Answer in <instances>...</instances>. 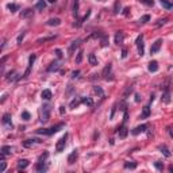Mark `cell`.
<instances>
[{"label": "cell", "mask_w": 173, "mask_h": 173, "mask_svg": "<svg viewBox=\"0 0 173 173\" xmlns=\"http://www.w3.org/2000/svg\"><path fill=\"white\" fill-rule=\"evenodd\" d=\"M61 129H64V123H58V124H56V126H53V127H50V129H39V130H37V134L53 135V134L58 133Z\"/></svg>", "instance_id": "cell-1"}, {"label": "cell", "mask_w": 173, "mask_h": 173, "mask_svg": "<svg viewBox=\"0 0 173 173\" xmlns=\"http://www.w3.org/2000/svg\"><path fill=\"white\" fill-rule=\"evenodd\" d=\"M49 119H50V106L45 104L42 107V111H41V122L46 123V122H49Z\"/></svg>", "instance_id": "cell-2"}, {"label": "cell", "mask_w": 173, "mask_h": 173, "mask_svg": "<svg viewBox=\"0 0 173 173\" xmlns=\"http://www.w3.org/2000/svg\"><path fill=\"white\" fill-rule=\"evenodd\" d=\"M66 139H68V134L66 133H65V135H62L60 139H58V142L56 145V150L58 151V153H61V151L65 149V146H66Z\"/></svg>", "instance_id": "cell-3"}, {"label": "cell", "mask_w": 173, "mask_h": 173, "mask_svg": "<svg viewBox=\"0 0 173 173\" xmlns=\"http://www.w3.org/2000/svg\"><path fill=\"white\" fill-rule=\"evenodd\" d=\"M111 69H112V65L111 64H108L104 69H103V73H101V76H103V79L104 80H107V81H111V80H114V77H112V73H111Z\"/></svg>", "instance_id": "cell-4"}, {"label": "cell", "mask_w": 173, "mask_h": 173, "mask_svg": "<svg viewBox=\"0 0 173 173\" xmlns=\"http://www.w3.org/2000/svg\"><path fill=\"white\" fill-rule=\"evenodd\" d=\"M135 43H137V47H138V54L142 57L143 54H145V45H143V37L142 35H138L137 37V41H135Z\"/></svg>", "instance_id": "cell-5"}, {"label": "cell", "mask_w": 173, "mask_h": 173, "mask_svg": "<svg viewBox=\"0 0 173 173\" xmlns=\"http://www.w3.org/2000/svg\"><path fill=\"white\" fill-rule=\"evenodd\" d=\"M35 58H37V54H31V56H30V58H29V66H27L26 72L23 73V77H27V76L30 74L31 69H33V65H34V61H35Z\"/></svg>", "instance_id": "cell-6"}, {"label": "cell", "mask_w": 173, "mask_h": 173, "mask_svg": "<svg viewBox=\"0 0 173 173\" xmlns=\"http://www.w3.org/2000/svg\"><path fill=\"white\" fill-rule=\"evenodd\" d=\"M2 123L4 124L7 129L11 130V129L14 127V124H12V122H11V114H4V115H3V119H2Z\"/></svg>", "instance_id": "cell-7"}, {"label": "cell", "mask_w": 173, "mask_h": 173, "mask_svg": "<svg viewBox=\"0 0 173 173\" xmlns=\"http://www.w3.org/2000/svg\"><path fill=\"white\" fill-rule=\"evenodd\" d=\"M161 45H162V39H157L156 42L151 45V47H150V54H156V53L160 52Z\"/></svg>", "instance_id": "cell-8"}, {"label": "cell", "mask_w": 173, "mask_h": 173, "mask_svg": "<svg viewBox=\"0 0 173 173\" xmlns=\"http://www.w3.org/2000/svg\"><path fill=\"white\" fill-rule=\"evenodd\" d=\"M118 134H119V138H122V139H124V138L127 137V134H129V129L126 127V124H122V126L118 129Z\"/></svg>", "instance_id": "cell-9"}, {"label": "cell", "mask_w": 173, "mask_h": 173, "mask_svg": "<svg viewBox=\"0 0 173 173\" xmlns=\"http://www.w3.org/2000/svg\"><path fill=\"white\" fill-rule=\"evenodd\" d=\"M19 79H20V76H19L15 71L8 72V73H7V77H5L7 81H16V80H19Z\"/></svg>", "instance_id": "cell-10"}, {"label": "cell", "mask_w": 173, "mask_h": 173, "mask_svg": "<svg viewBox=\"0 0 173 173\" xmlns=\"http://www.w3.org/2000/svg\"><path fill=\"white\" fill-rule=\"evenodd\" d=\"M77 157H79V151L77 150H73L72 153L68 156V164L69 165H73L76 162V160H77Z\"/></svg>", "instance_id": "cell-11"}, {"label": "cell", "mask_w": 173, "mask_h": 173, "mask_svg": "<svg viewBox=\"0 0 173 173\" xmlns=\"http://www.w3.org/2000/svg\"><path fill=\"white\" fill-rule=\"evenodd\" d=\"M146 129H148V124H141V126H137L135 129H133L131 134H133V135H138V134L143 133V131H146Z\"/></svg>", "instance_id": "cell-12"}, {"label": "cell", "mask_w": 173, "mask_h": 173, "mask_svg": "<svg viewBox=\"0 0 173 173\" xmlns=\"http://www.w3.org/2000/svg\"><path fill=\"white\" fill-rule=\"evenodd\" d=\"M79 45H80V39H76V41H73V42L71 43V47H69V56H72V54L74 53V50L79 47Z\"/></svg>", "instance_id": "cell-13"}, {"label": "cell", "mask_w": 173, "mask_h": 173, "mask_svg": "<svg viewBox=\"0 0 173 173\" xmlns=\"http://www.w3.org/2000/svg\"><path fill=\"white\" fill-rule=\"evenodd\" d=\"M61 68V64H60V62H52V64H50V66H47V72H57L58 71V69Z\"/></svg>", "instance_id": "cell-14"}, {"label": "cell", "mask_w": 173, "mask_h": 173, "mask_svg": "<svg viewBox=\"0 0 173 173\" xmlns=\"http://www.w3.org/2000/svg\"><path fill=\"white\" fill-rule=\"evenodd\" d=\"M148 69H149V72H151V73L157 72V71H158V62H157V61H150Z\"/></svg>", "instance_id": "cell-15"}, {"label": "cell", "mask_w": 173, "mask_h": 173, "mask_svg": "<svg viewBox=\"0 0 173 173\" xmlns=\"http://www.w3.org/2000/svg\"><path fill=\"white\" fill-rule=\"evenodd\" d=\"M123 39H124L123 33H122V31H118V33L115 34V43H116V45H122V43H123Z\"/></svg>", "instance_id": "cell-16"}, {"label": "cell", "mask_w": 173, "mask_h": 173, "mask_svg": "<svg viewBox=\"0 0 173 173\" xmlns=\"http://www.w3.org/2000/svg\"><path fill=\"white\" fill-rule=\"evenodd\" d=\"M34 15V11L31 10V8H26V10H23L22 12H20V18H29V16H33Z\"/></svg>", "instance_id": "cell-17"}, {"label": "cell", "mask_w": 173, "mask_h": 173, "mask_svg": "<svg viewBox=\"0 0 173 173\" xmlns=\"http://www.w3.org/2000/svg\"><path fill=\"white\" fill-rule=\"evenodd\" d=\"M29 165H30L29 160H24V158H23V160H19L18 161V169H26Z\"/></svg>", "instance_id": "cell-18"}, {"label": "cell", "mask_w": 173, "mask_h": 173, "mask_svg": "<svg viewBox=\"0 0 173 173\" xmlns=\"http://www.w3.org/2000/svg\"><path fill=\"white\" fill-rule=\"evenodd\" d=\"M35 170L39 172V173H43V172L47 170V165H46L45 162H38L37 166H35Z\"/></svg>", "instance_id": "cell-19"}, {"label": "cell", "mask_w": 173, "mask_h": 173, "mask_svg": "<svg viewBox=\"0 0 173 173\" xmlns=\"http://www.w3.org/2000/svg\"><path fill=\"white\" fill-rule=\"evenodd\" d=\"M80 103H81V98H74V99L71 101V104H69V108H71V110H74L76 107L80 106Z\"/></svg>", "instance_id": "cell-20"}, {"label": "cell", "mask_w": 173, "mask_h": 173, "mask_svg": "<svg viewBox=\"0 0 173 173\" xmlns=\"http://www.w3.org/2000/svg\"><path fill=\"white\" fill-rule=\"evenodd\" d=\"M46 24H47V26H60V24H61V19H58V18L49 19V20L46 22Z\"/></svg>", "instance_id": "cell-21"}, {"label": "cell", "mask_w": 173, "mask_h": 173, "mask_svg": "<svg viewBox=\"0 0 173 173\" xmlns=\"http://www.w3.org/2000/svg\"><path fill=\"white\" fill-rule=\"evenodd\" d=\"M81 103H84V104L88 106V107H93V100H92V98H88V96H87V98H85V96H84V98H81Z\"/></svg>", "instance_id": "cell-22"}, {"label": "cell", "mask_w": 173, "mask_h": 173, "mask_svg": "<svg viewBox=\"0 0 173 173\" xmlns=\"http://www.w3.org/2000/svg\"><path fill=\"white\" fill-rule=\"evenodd\" d=\"M149 116H150V107H149V106H145L143 110H142L141 118H142V119H146V118H149Z\"/></svg>", "instance_id": "cell-23"}, {"label": "cell", "mask_w": 173, "mask_h": 173, "mask_svg": "<svg viewBox=\"0 0 173 173\" xmlns=\"http://www.w3.org/2000/svg\"><path fill=\"white\" fill-rule=\"evenodd\" d=\"M134 92V88L131 87V85H129V87H126V89H124V92H123V99H127L129 96Z\"/></svg>", "instance_id": "cell-24"}, {"label": "cell", "mask_w": 173, "mask_h": 173, "mask_svg": "<svg viewBox=\"0 0 173 173\" xmlns=\"http://www.w3.org/2000/svg\"><path fill=\"white\" fill-rule=\"evenodd\" d=\"M42 99L43 100H50L52 99V91L50 89H45V91H42Z\"/></svg>", "instance_id": "cell-25"}, {"label": "cell", "mask_w": 173, "mask_h": 173, "mask_svg": "<svg viewBox=\"0 0 173 173\" xmlns=\"http://www.w3.org/2000/svg\"><path fill=\"white\" fill-rule=\"evenodd\" d=\"M160 3H161V5L164 7V8H166V10H172L173 8V3H170L169 0H160Z\"/></svg>", "instance_id": "cell-26"}, {"label": "cell", "mask_w": 173, "mask_h": 173, "mask_svg": "<svg viewBox=\"0 0 173 173\" xmlns=\"http://www.w3.org/2000/svg\"><path fill=\"white\" fill-rule=\"evenodd\" d=\"M12 150H14V149H12L11 146H3V148H2V151H0V153L4 154V156H11Z\"/></svg>", "instance_id": "cell-27"}, {"label": "cell", "mask_w": 173, "mask_h": 173, "mask_svg": "<svg viewBox=\"0 0 173 173\" xmlns=\"http://www.w3.org/2000/svg\"><path fill=\"white\" fill-rule=\"evenodd\" d=\"M93 92H95L96 95H98L99 98L104 99V92H103V89H101L100 87H98V85H96V87H93Z\"/></svg>", "instance_id": "cell-28"}, {"label": "cell", "mask_w": 173, "mask_h": 173, "mask_svg": "<svg viewBox=\"0 0 173 173\" xmlns=\"http://www.w3.org/2000/svg\"><path fill=\"white\" fill-rule=\"evenodd\" d=\"M88 61H89V64H91L92 66H96V65H98V58H96V56H95L93 53H92V54H89Z\"/></svg>", "instance_id": "cell-29"}, {"label": "cell", "mask_w": 173, "mask_h": 173, "mask_svg": "<svg viewBox=\"0 0 173 173\" xmlns=\"http://www.w3.org/2000/svg\"><path fill=\"white\" fill-rule=\"evenodd\" d=\"M160 150H161V153L165 156V157H170L172 156V153H170V150L165 146V145H162V146H160Z\"/></svg>", "instance_id": "cell-30"}, {"label": "cell", "mask_w": 173, "mask_h": 173, "mask_svg": "<svg viewBox=\"0 0 173 173\" xmlns=\"http://www.w3.org/2000/svg\"><path fill=\"white\" fill-rule=\"evenodd\" d=\"M35 8L39 10V11H43V10L46 8V2H45V0H38V3H37V5H35Z\"/></svg>", "instance_id": "cell-31"}, {"label": "cell", "mask_w": 173, "mask_h": 173, "mask_svg": "<svg viewBox=\"0 0 173 173\" xmlns=\"http://www.w3.org/2000/svg\"><path fill=\"white\" fill-rule=\"evenodd\" d=\"M161 100H162L164 103H169V101H170V92H169V91H164Z\"/></svg>", "instance_id": "cell-32"}, {"label": "cell", "mask_w": 173, "mask_h": 173, "mask_svg": "<svg viewBox=\"0 0 173 173\" xmlns=\"http://www.w3.org/2000/svg\"><path fill=\"white\" fill-rule=\"evenodd\" d=\"M4 158H5V156L4 154H2V157H0V172H4L5 170V168H7V164H5V161H4Z\"/></svg>", "instance_id": "cell-33"}, {"label": "cell", "mask_w": 173, "mask_h": 173, "mask_svg": "<svg viewBox=\"0 0 173 173\" xmlns=\"http://www.w3.org/2000/svg\"><path fill=\"white\" fill-rule=\"evenodd\" d=\"M100 46H101V47L108 46V37L106 35V34H103V37L100 38Z\"/></svg>", "instance_id": "cell-34"}, {"label": "cell", "mask_w": 173, "mask_h": 173, "mask_svg": "<svg viewBox=\"0 0 173 173\" xmlns=\"http://www.w3.org/2000/svg\"><path fill=\"white\" fill-rule=\"evenodd\" d=\"M47 157H49V151H43V153L38 157V162H45L47 160Z\"/></svg>", "instance_id": "cell-35"}, {"label": "cell", "mask_w": 173, "mask_h": 173, "mask_svg": "<svg viewBox=\"0 0 173 173\" xmlns=\"http://www.w3.org/2000/svg\"><path fill=\"white\" fill-rule=\"evenodd\" d=\"M35 142H41V141H39V139H27V141L23 142V146H24V148H30L31 145H34Z\"/></svg>", "instance_id": "cell-36"}, {"label": "cell", "mask_w": 173, "mask_h": 173, "mask_svg": "<svg viewBox=\"0 0 173 173\" xmlns=\"http://www.w3.org/2000/svg\"><path fill=\"white\" fill-rule=\"evenodd\" d=\"M73 16H76V18L79 16V0H74V5H73Z\"/></svg>", "instance_id": "cell-37"}, {"label": "cell", "mask_w": 173, "mask_h": 173, "mask_svg": "<svg viewBox=\"0 0 173 173\" xmlns=\"http://www.w3.org/2000/svg\"><path fill=\"white\" fill-rule=\"evenodd\" d=\"M137 162H134V161H131V162H124V168L126 169H135L137 168Z\"/></svg>", "instance_id": "cell-38"}, {"label": "cell", "mask_w": 173, "mask_h": 173, "mask_svg": "<svg viewBox=\"0 0 173 173\" xmlns=\"http://www.w3.org/2000/svg\"><path fill=\"white\" fill-rule=\"evenodd\" d=\"M120 0H116L115 4H114V14H119L120 12Z\"/></svg>", "instance_id": "cell-39"}, {"label": "cell", "mask_w": 173, "mask_h": 173, "mask_svg": "<svg viewBox=\"0 0 173 173\" xmlns=\"http://www.w3.org/2000/svg\"><path fill=\"white\" fill-rule=\"evenodd\" d=\"M56 38V35H52V37H46V38H39L38 41H37V43H42V42H46V41H52V39H54Z\"/></svg>", "instance_id": "cell-40"}, {"label": "cell", "mask_w": 173, "mask_h": 173, "mask_svg": "<svg viewBox=\"0 0 173 173\" xmlns=\"http://www.w3.org/2000/svg\"><path fill=\"white\" fill-rule=\"evenodd\" d=\"M7 8H8V10H10L11 12H16V11H18V8H19V7H18L16 4H11V3H10L8 5H7Z\"/></svg>", "instance_id": "cell-41"}, {"label": "cell", "mask_w": 173, "mask_h": 173, "mask_svg": "<svg viewBox=\"0 0 173 173\" xmlns=\"http://www.w3.org/2000/svg\"><path fill=\"white\" fill-rule=\"evenodd\" d=\"M139 2H141L142 4H145V5H149V7H153V5H154V2H153V0H139Z\"/></svg>", "instance_id": "cell-42"}, {"label": "cell", "mask_w": 173, "mask_h": 173, "mask_svg": "<svg viewBox=\"0 0 173 173\" xmlns=\"http://www.w3.org/2000/svg\"><path fill=\"white\" fill-rule=\"evenodd\" d=\"M24 35H26V33H24V31H22V33L19 34V37H18V39H16V43H18V45H20V43H22V41H23Z\"/></svg>", "instance_id": "cell-43"}, {"label": "cell", "mask_w": 173, "mask_h": 173, "mask_svg": "<svg viewBox=\"0 0 173 173\" xmlns=\"http://www.w3.org/2000/svg\"><path fill=\"white\" fill-rule=\"evenodd\" d=\"M82 54H84V52H82V50H80L77 53V57H76V62H77V64H80V62L82 61Z\"/></svg>", "instance_id": "cell-44"}, {"label": "cell", "mask_w": 173, "mask_h": 173, "mask_svg": "<svg viewBox=\"0 0 173 173\" xmlns=\"http://www.w3.org/2000/svg\"><path fill=\"white\" fill-rule=\"evenodd\" d=\"M149 20H150V15H143V16L139 19V22H141V23H148Z\"/></svg>", "instance_id": "cell-45"}, {"label": "cell", "mask_w": 173, "mask_h": 173, "mask_svg": "<svg viewBox=\"0 0 173 173\" xmlns=\"http://www.w3.org/2000/svg\"><path fill=\"white\" fill-rule=\"evenodd\" d=\"M154 166H156L158 170H162V169H164V164L160 162V161H156V162H154Z\"/></svg>", "instance_id": "cell-46"}, {"label": "cell", "mask_w": 173, "mask_h": 173, "mask_svg": "<svg viewBox=\"0 0 173 173\" xmlns=\"http://www.w3.org/2000/svg\"><path fill=\"white\" fill-rule=\"evenodd\" d=\"M22 119H24V120H29V119H30V114L27 112V111H23V112H22Z\"/></svg>", "instance_id": "cell-47"}, {"label": "cell", "mask_w": 173, "mask_h": 173, "mask_svg": "<svg viewBox=\"0 0 173 173\" xmlns=\"http://www.w3.org/2000/svg\"><path fill=\"white\" fill-rule=\"evenodd\" d=\"M79 74H80V71H74L72 73V79H76V77H79Z\"/></svg>", "instance_id": "cell-48"}, {"label": "cell", "mask_w": 173, "mask_h": 173, "mask_svg": "<svg viewBox=\"0 0 173 173\" xmlns=\"http://www.w3.org/2000/svg\"><path fill=\"white\" fill-rule=\"evenodd\" d=\"M165 22H166V19H160L157 22V26H162V24H165Z\"/></svg>", "instance_id": "cell-49"}, {"label": "cell", "mask_w": 173, "mask_h": 173, "mask_svg": "<svg viewBox=\"0 0 173 173\" xmlns=\"http://www.w3.org/2000/svg\"><path fill=\"white\" fill-rule=\"evenodd\" d=\"M127 57V49H122V58Z\"/></svg>", "instance_id": "cell-50"}, {"label": "cell", "mask_w": 173, "mask_h": 173, "mask_svg": "<svg viewBox=\"0 0 173 173\" xmlns=\"http://www.w3.org/2000/svg\"><path fill=\"white\" fill-rule=\"evenodd\" d=\"M141 100H142V98H141V95H139V93H135V101H137V103H139Z\"/></svg>", "instance_id": "cell-51"}, {"label": "cell", "mask_w": 173, "mask_h": 173, "mask_svg": "<svg viewBox=\"0 0 173 173\" xmlns=\"http://www.w3.org/2000/svg\"><path fill=\"white\" fill-rule=\"evenodd\" d=\"M56 54H57V57H58V58H62V52H61L60 49L56 50Z\"/></svg>", "instance_id": "cell-52"}, {"label": "cell", "mask_w": 173, "mask_h": 173, "mask_svg": "<svg viewBox=\"0 0 173 173\" xmlns=\"http://www.w3.org/2000/svg\"><path fill=\"white\" fill-rule=\"evenodd\" d=\"M168 133H169V135L173 138V129H172V127H168Z\"/></svg>", "instance_id": "cell-53"}, {"label": "cell", "mask_w": 173, "mask_h": 173, "mask_svg": "<svg viewBox=\"0 0 173 173\" xmlns=\"http://www.w3.org/2000/svg\"><path fill=\"white\" fill-rule=\"evenodd\" d=\"M60 114H61V115L65 114V107H60Z\"/></svg>", "instance_id": "cell-54"}, {"label": "cell", "mask_w": 173, "mask_h": 173, "mask_svg": "<svg viewBox=\"0 0 173 173\" xmlns=\"http://www.w3.org/2000/svg\"><path fill=\"white\" fill-rule=\"evenodd\" d=\"M129 11H130V8H124V10H123V15L127 16V15H129Z\"/></svg>", "instance_id": "cell-55"}, {"label": "cell", "mask_w": 173, "mask_h": 173, "mask_svg": "<svg viewBox=\"0 0 173 173\" xmlns=\"http://www.w3.org/2000/svg\"><path fill=\"white\" fill-rule=\"evenodd\" d=\"M47 2H49V3H52V4H54V3L57 2V0H47Z\"/></svg>", "instance_id": "cell-56"}, {"label": "cell", "mask_w": 173, "mask_h": 173, "mask_svg": "<svg viewBox=\"0 0 173 173\" xmlns=\"http://www.w3.org/2000/svg\"><path fill=\"white\" fill-rule=\"evenodd\" d=\"M168 169H169V172H173V165H170V166H169Z\"/></svg>", "instance_id": "cell-57"}, {"label": "cell", "mask_w": 173, "mask_h": 173, "mask_svg": "<svg viewBox=\"0 0 173 173\" xmlns=\"http://www.w3.org/2000/svg\"><path fill=\"white\" fill-rule=\"evenodd\" d=\"M99 2H104V0H99Z\"/></svg>", "instance_id": "cell-58"}]
</instances>
